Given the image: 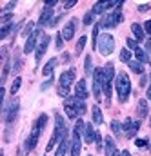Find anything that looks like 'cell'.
<instances>
[{
  "label": "cell",
  "instance_id": "5",
  "mask_svg": "<svg viewBox=\"0 0 151 156\" xmlns=\"http://www.w3.org/2000/svg\"><path fill=\"white\" fill-rule=\"evenodd\" d=\"M104 56H108V55H111L115 49V40L111 35H108V33H104L100 38H98V47H97Z\"/></svg>",
  "mask_w": 151,
  "mask_h": 156
},
{
  "label": "cell",
  "instance_id": "6",
  "mask_svg": "<svg viewBox=\"0 0 151 156\" xmlns=\"http://www.w3.org/2000/svg\"><path fill=\"white\" fill-rule=\"evenodd\" d=\"M40 133H42V129L37 125V122H35V125H33V131H31V136H29V140L26 142V149H24V153H28V151H33L35 147H37V142H38V136H40Z\"/></svg>",
  "mask_w": 151,
  "mask_h": 156
},
{
  "label": "cell",
  "instance_id": "25",
  "mask_svg": "<svg viewBox=\"0 0 151 156\" xmlns=\"http://www.w3.org/2000/svg\"><path fill=\"white\" fill-rule=\"evenodd\" d=\"M20 69H22V58H20V55L18 53H15V60H13V73H20Z\"/></svg>",
  "mask_w": 151,
  "mask_h": 156
},
{
  "label": "cell",
  "instance_id": "46",
  "mask_svg": "<svg viewBox=\"0 0 151 156\" xmlns=\"http://www.w3.org/2000/svg\"><path fill=\"white\" fill-rule=\"evenodd\" d=\"M69 56H71L69 53H64V55H62V62H64V64H66V62H69Z\"/></svg>",
  "mask_w": 151,
  "mask_h": 156
},
{
  "label": "cell",
  "instance_id": "35",
  "mask_svg": "<svg viewBox=\"0 0 151 156\" xmlns=\"http://www.w3.org/2000/svg\"><path fill=\"white\" fill-rule=\"evenodd\" d=\"M91 55H87V58H86V62H84V69H86V75H91L93 71H91Z\"/></svg>",
  "mask_w": 151,
  "mask_h": 156
},
{
  "label": "cell",
  "instance_id": "3",
  "mask_svg": "<svg viewBox=\"0 0 151 156\" xmlns=\"http://www.w3.org/2000/svg\"><path fill=\"white\" fill-rule=\"evenodd\" d=\"M120 7H122V2H118V5H116V11L109 13V15H106V16L100 20V26H102V27H108V29H111V27H116V26L122 22Z\"/></svg>",
  "mask_w": 151,
  "mask_h": 156
},
{
  "label": "cell",
  "instance_id": "12",
  "mask_svg": "<svg viewBox=\"0 0 151 156\" xmlns=\"http://www.w3.org/2000/svg\"><path fill=\"white\" fill-rule=\"evenodd\" d=\"M102 73H104V87L111 85L113 76H115V67H113V64H111V62H108V64H106V67L102 69Z\"/></svg>",
  "mask_w": 151,
  "mask_h": 156
},
{
  "label": "cell",
  "instance_id": "1",
  "mask_svg": "<svg viewBox=\"0 0 151 156\" xmlns=\"http://www.w3.org/2000/svg\"><path fill=\"white\" fill-rule=\"evenodd\" d=\"M116 93H118L120 102H126L129 93H131V82H129V76L126 73H120L116 76Z\"/></svg>",
  "mask_w": 151,
  "mask_h": 156
},
{
  "label": "cell",
  "instance_id": "37",
  "mask_svg": "<svg viewBox=\"0 0 151 156\" xmlns=\"http://www.w3.org/2000/svg\"><path fill=\"white\" fill-rule=\"evenodd\" d=\"M9 33H11V26H4V27H2V31H0V38L4 40Z\"/></svg>",
  "mask_w": 151,
  "mask_h": 156
},
{
  "label": "cell",
  "instance_id": "28",
  "mask_svg": "<svg viewBox=\"0 0 151 156\" xmlns=\"http://www.w3.org/2000/svg\"><path fill=\"white\" fill-rule=\"evenodd\" d=\"M86 42H87V38L86 37H80L78 38V42H76V49H75V53H76V56L82 53V49H84V45H86Z\"/></svg>",
  "mask_w": 151,
  "mask_h": 156
},
{
  "label": "cell",
  "instance_id": "44",
  "mask_svg": "<svg viewBox=\"0 0 151 156\" xmlns=\"http://www.w3.org/2000/svg\"><path fill=\"white\" fill-rule=\"evenodd\" d=\"M75 4H76L75 0H69V2H66V4H64V7H66V9H71V7H73Z\"/></svg>",
  "mask_w": 151,
  "mask_h": 156
},
{
  "label": "cell",
  "instance_id": "19",
  "mask_svg": "<svg viewBox=\"0 0 151 156\" xmlns=\"http://www.w3.org/2000/svg\"><path fill=\"white\" fill-rule=\"evenodd\" d=\"M57 64H58V60H57V58H51V60L44 66V71H42V73L49 78L51 75H53V69H55V66H57Z\"/></svg>",
  "mask_w": 151,
  "mask_h": 156
},
{
  "label": "cell",
  "instance_id": "33",
  "mask_svg": "<svg viewBox=\"0 0 151 156\" xmlns=\"http://www.w3.org/2000/svg\"><path fill=\"white\" fill-rule=\"evenodd\" d=\"M7 73H9V60H4V69H2V83H6Z\"/></svg>",
  "mask_w": 151,
  "mask_h": 156
},
{
  "label": "cell",
  "instance_id": "34",
  "mask_svg": "<svg viewBox=\"0 0 151 156\" xmlns=\"http://www.w3.org/2000/svg\"><path fill=\"white\" fill-rule=\"evenodd\" d=\"M93 20H95V13H93V11L86 13V16H84V24H86V26H91Z\"/></svg>",
  "mask_w": 151,
  "mask_h": 156
},
{
  "label": "cell",
  "instance_id": "14",
  "mask_svg": "<svg viewBox=\"0 0 151 156\" xmlns=\"http://www.w3.org/2000/svg\"><path fill=\"white\" fill-rule=\"evenodd\" d=\"M18 115V98H15L13 102H11V107H9V111L6 113V122L7 123H13L15 122V118Z\"/></svg>",
  "mask_w": 151,
  "mask_h": 156
},
{
  "label": "cell",
  "instance_id": "22",
  "mask_svg": "<svg viewBox=\"0 0 151 156\" xmlns=\"http://www.w3.org/2000/svg\"><path fill=\"white\" fill-rule=\"evenodd\" d=\"M100 27H102V26H100V22L93 27V37H91V40H93V42H91V47H93V49H97V47H98V29H100Z\"/></svg>",
  "mask_w": 151,
  "mask_h": 156
},
{
  "label": "cell",
  "instance_id": "4",
  "mask_svg": "<svg viewBox=\"0 0 151 156\" xmlns=\"http://www.w3.org/2000/svg\"><path fill=\"white\" fill-rule=\"evenodd\" d=\"M102 89H104V73H102V67H97L93 69V93L98 102L102 98Z\"/></svg>",
  "mask_w": 151,
  "mask_h": 156
},
{
  "label": "cell",
  "instance_id": "50",
  "mask_svg": "<svg viewBox=\"0 0 151 156\" xmlns=\"http://www.w3.org/2000/svg\"><path fill=\"white\" fill-rule=\"evenodd\" d=\"M149 125H151V118H149Z\"/></svg>",
  "mask_w": 151,
  "mask_h": 156
},
{
  "label": "cell",
  "instance_id": "29",
  "mask_svg": "<svg viewBox=\"0 0 151 156\" xmlns=\"http://www.w3.org/2000/svg\"><path fill=\"white\" fill-rule=\"evenodd\" d=\"M33 29H35V24H33V22H29V24H26V27H24L22 35H24L26 38H29V37H31V33H33Z\"/></svg>",
  "mask_w": 151,
  "mask_h": 156
},
{
  "label": "cell",
  "instance_id": "40",
  "mask_svg": "<svg viewBox=\"0 0 151 156\" xmlns=\"http://www.w3.org/2000/svg\"><path fill=\"white\" fill-rule=\"evenodd\" d=\"M151 4H142V5H138V13H146V11H149Z\"/></svg>",
  "mask_w": 151,
  "mask_h": 156
},
{
  "label": "cell",
  "instance_id": "21",
  "mask_svg": "<svg viewBox=\"0 0 151 156\" xmlns=\"http://www.w3.org/2000/svg\"><path fill=\"white\" fill-rule=\"evenodd\" d=\"M71 145V142L68 140V138H64L62 142H60V145H58V149H57V153H55V156H64L66 154V151H68V147Z\"/></svg>",
  "mask_w": 151,
  "mask_h": 156
},
{
  "label": "cell",
  "instance_id": "30",
  "mask_svg": "<svg viewBox=\"0 0 151 156\" xmlns=\"http://www.w3.org/2000/svg\"><path fill=\"white\" fill-rule=\"evenodd\" d=\"M111 129H113V133L116 134V136H120L124 131H122V125H120V122H116V120H113L111 122Z\"/></svg>",
  "mask_w": 151,
  "mask_h": 156
},
{
  "label": "cell",
  "instance_id": "9",
  "mask_svg": "<svg viewBox=\"0 0 151 156\" xmlns=\"http://www.w3.org/2000/svg\"><path fill=\"white\" fill-rule=\"evenodd\" d=\"M40 37H42V31H35L29 38L26 40V45H24V53L26 55H29L35 47L38 45V40H40Z\"/></svg>",
  "mask_w": 151,
  "mask_h": 156
},
{
  "label": "cell",
  "instance_id": "13",
  "mask_svg": "<svg viewBox=\"0 0 151 156\" xmlns=\"http://www.w3.org/2000/svg\"><path fill=\"white\" fill-rule=\"evenodd\" d=\"M80 149H82L80 134L76 131H73V138H71V156H80Z\"/></svg>",
  "mask_w": 151,
  "mask_h": 156
},
{
  "label": "cell",
  "instance_id": "31",
  "mask_svg": "<svg viewBox=\"0 0 151 156\" xmlns=\"http://www.w3.org/2000/svg\"><path fill=\"white\" fill-rule=\"evenodd\" d=\"M120 60H122V62H126V64H129V62H131V55H129V51H127V49H122V51H120Z\"/></svg>",
  "mask_w": 151,
  "mask_h": 156
},
{
  "label": "cell",
  "instance_id": "49",
  "mask_svg": "<svg viewBox=\"0 0 151 156\" xmlns=\"http://www.w3.org/2000/svg\"><path fill=\"white\" fill-rule=\"evenodd\" d=\"M148 98H151V85H149V89H148Z\"/></svg>",
  "mask_w": 151,
  "mask_h": 156
},
{
  "label": "cell",
  "instance_id": "45",
  "mask_svg": "<svg viewBox=\"0 0 151 156\" xmlns=\"http://www.w3.org/2000/svg\"><path fill=\"white\" fill-rule=\"evenodd\" d=\"M55 5H57V0H49V2H46V7H49V9L55 7Z\"/></svg>",
  "mask_w": 151,
  "mask_h": 156
},
{
  "label": "cell",
  "instance_id": "16",
  "mask_svg": "<svg viewBox=\"0 0 151 156\" xmlns=\"http://www.w3.org/2000/svg\"><path fill=\"white\" fill-rule=\"evenodd\" d=\"M51 16H53V9H49V7H44L42 15H40V18H38V26H40V27L47 26V24H49V20H51Z\"/></svg>",
  "mask_w": 151,
  "mask_h": 156
},
{
  "label": "cell",
  "instance_id": "11",
  "mask_svg": "<svg viewBox=\"0 0 151 156\" xmlns=\"http://www.w3.org/2000/svg\"><path fill=\"white\" fill-rule=\"evenodd\" d=\"M116 5H118V2H97L91 11H93L95 15H102V13H106L109 7H116Z\"/></svg>",
  "mask_w": 151,
  "mask_h": 156
},
{
  "label": "cell",
  "instance_id": "43",
  "mask_svg": "<svg viewBox=\"0 0 151 156\" xmlns=\"http://www.w3.org/2000/svg\"><path fill=\"white\" fill-rule=\"evenodd\" d=\"M135 144H137V147H144V145L148 144V140H146V138H138Z\"/></svg>",
  "mask_w": 151,
  "mask_h": 156
},
{
  "label": "cell",
  "instance_id": "32",
  "mask_svg": "<svg viewBox=\"0 0 151 156\" xmlns=\"http://www.w3.org/2000/svg\"><path fill=\"white\" fill-rule=\"evenodd\" d=\"M20 83H22V78L17 76V78H15V82H13V85H11V94H15V93L20 89Z\"/></svg>",
  "mask_w": 151,
  "mask_h": 156
},
{
  "label": "cell",
  "instance_id": "23",
  "mask_svg": "<svg viewBox=\"0 0 151 156\" xmlns=\"http://www.w3.org/2000/svg\"><path fill=\"white\" fill-rule=\"evenodd\" d=\"M93 122L97 123V125H100L102 123V111H100V107L98 105H93Z\"/></svg>",
  "mask_w": 151,
  "mask_h": 156
},
{
  "label": "cell",
  "instance_id": "47",
  "mask_svg": "<svg viewBox=\"0 0 151 156\" xmlns=\"http://www.w3.org/2000/svg\"><path fill=\"white\" fill-rule=\"evenodd\" d=\"M144 27H146V33H151V20H148V22L144 24Z\"/></svg>",
  "mask_w": 151,
  "mask_h": 156
},
{
  "label": "cell",
  "instance_id": "41",
  "mask_svg": "<svg viewBox=\"0 0 151 156\" xmlns=\"http://www.w3.org/2000/svg\"><path fill=\"white\" fill-rule=\"evenodd\" d=\"M51 83H53V76H49V78H47V82H44V83H42V91H46Z\"/></svg>",
  "mask_w": 151,
  "mask_h": 156
},
{
  "label": "cell",
  "instance_id": "2",
  "mask_svg": "<svg viewBox=\"0 0 151 156\" xmlns=\"http://www.w3.org/2000/svg\"><path fill=\"white\" fill-rule=\"evenodd\" d=\"M73 80H75V69H68V71H64V73L60 75V80H58V94H60V96L68 98L69 87H71Z\"/></svg>",
  "mask_w": 151,
  "mask_h": 156
},
{
  "label": "cell",
  "instance_id": "7",
  "mask_svg": "<svg viewBox=\"0 0 151 156\" xmlns=\"http://www.w3.org/2000/svg\"><path fill=\"white\" fill-rule=\"evenodd\" d=\"M64 104L71 105V107L76 111V115H78V116L86 113V104H84V100H82V98H78V96H71V98H68Z\"/></svg>",
  "mask_w": 151,
  "mask_h": 156
},
{
  "label": "cell",
  "instance_id": "38",
  "mask_svg": "<svg viewBox=\"0 0 151 156\" xmlns=\"http://www.w3.org/2000/svg\"><path fill=\"white\" fill-rule=\"evenodd\" d=\"M126 42H127V47H129V49H133V51H135V49H138V44H137V40L127 38Z\"/></svg>",
  "mask_w": 151,
  "mask_h": 156
},
{
  "label": "cell",
  "instance_id": "24",
  "mask_svg": "<svg viewBox=\"0 0 151 156\" xmlns=\"http://www.w3.org/2000/svg\"><path fill=\"white\" fill-rule=\"evenodd\" d=\"M129 69H131L133 73H137V75H142V73H144L142 64H140L138 60H131V62H129Z\"/></svg>",
  "mask_w": 151,
  "mask_h": 156
},
{
  "label": "cell",
  "instance_id": "10",
  "mask_svg": "<svg viewBox=\"0 0 151 156\" xmlns=\"http://www.w3.org/2000/svg\"><path fill=\"white\" fill-rule=\"evenodd\" d=\"M76 26H78V20H76V18H71V20L66 24V27H64V31H62V37H64V40H71V38H73Z\"/></svg>",
  "mask_w": 151,
  "mask_h": 156
},
{
  "label": "cell",
  "instance_id": "48",
  "mask_svg": "<svg viewBox=\"0 0 151 156\" xmlns=\"http://www.w3.org/2000/svg\"><path fill=\"white\" fill-rule=\"evenodd\" d=\"M120 156H131V154H129V151H122V153H120Z\"/></svg>",
  "mask_w": 151,
  "mask_h": 156
},
{
  "label": "cell",
  "instance_id": "26",
  "mask_svg": "<svg viewBox=\"0 0 151 156\" xmlns=\"http://www.w3.org/2000/svg\"><path fill=\"white\" fill-rule=\"evenodd\" d=\"M135 56H137V60L142 64V62H149V56L146 55V51H142L140 47L138 49H135Z\"/></svg>",
  "mask_w": 151,
  "mask_h": 156
},
{
  "label": "cell",
  "instance_id": "27",
  "mask_svg": "<svg viewBox=\"0 0 151 156\" xmlns=\"http://www.w3.org/2000/svg\"><path fill=\"white\" fill-rule=\"evenodd\" d=\"M138 115L146 116L148 115V102L146 100H138Z\"/></svg>",
  "mask_w": 151,
  "mask_h": 156
},
{
  "label": "cell",
  "instance_id": "20",
  "mask_svg": "<svg viewBox=\"0 0 151 156\" xmlns=\"http://www.w3.org/2000/svg\"><path fill=\"white\" fill-rule=\"evenodd\" d=\"M131 31H133V35H135V38L138 40H144V29H142V26L140 24H131Z\"/></svg>",
  "mask_w": 151,
  "mask_h": 156
},
{
  "label": "cell",
  "instance_id": "42",
  "mask_svg": "<svg viewBox=\"0 0 151 156\" xmlns=\"http://www.w3.org/2000/svg\"><path fill=\"white\" fill-rule=\"evenodd\" d=\"M95 142H97V149H102V136L97 133V138H95Z\"/></svg>",
  "mask_w": 151,
  "mask_h": 156
},
{
  "label": "cell",
  "instance_id": "39",
  "mask_svg": "<svg viewBox=\"0 0 151 156\" xmlns=\"http://www.w3.org/2000/svg\"><path fill=\"white\" fill-rule=\"evenodd\" d=\"M62 40H64L62 33H58V35H57V49H62V47H64V42H62Z\"/></svg>",
  "mask_w": 151,
  "mask_h": 156
},
{
  "label": "cell",
  "instance_id": "8",
  "mask_svg": "<svg viewBox=\"0 0 151 156\" xmlns=\"http://www.w3.org/2000/svg\"><path fill=\"white\" fill-rule=\"evenodd\" d=\"M47 44H49V37L42 33V37H40V40H38V45H37V53H35V60H37V64L42 60L44 53L47 51Z\"/></svg>",
  "mask_w": 151,
  "mask_h": 156
},
{
  "label": "cell",
  "instance_id": "15",
  "mask_svg": "<svg viewBox=\"0 0 151 156\" xmlns=\"http://www.w3.org/2000/svg\"><path fill=\"white\" fill-rule=\"evenodd\" d=\"M75 93H76L75 96L82 98V100H86V98L89 96V93H87V87H86V80H78V82H76Z\"/></svg>",
  "mask_w": 151,
  "mask_h": 156
},
{
  "label": "cell",
  "instance_id": "18",
  "mask_svg": "<svg viewBox=\"0 0 151 156\" xmlns=\"http://www.w3.org/2000/svg\"><path fill=\"white\" fill-rule=\"evenodd\" d=\"M115 153H116L115 140L111 136H106V156H115Z\"/></svg>",
  "mask_w": 151,
  "mask_h": 156
},
{
  "label": "cell",
  "instance_id": "51",
  "mask_svg": "<svg viewBox=\"0 0 151 156\" xmlns=\"http://www.w3.org/2000/svg\"><path fill=\"white\" fill-rule=\"evenodd\" d=\"M89 156H91V154H89Z\"/></svg>",
  "mask_w": 151,
  "mask_h": 156
},
{
  "label": "cell",
  "instance_id": "36",
  "mask_svg": "<svg viewBox=\"0 0 151 156\" xmlns=\"http://www.w3.org/2000/svg\"><path fill=\"white\" fill-rule=\"evenodd\" d=\"M64 109H66V115H68L69 118H76V116H78V115H76V111L73 109V107H71V105L64 104Z\"/></svg>",
  "mask_w": 151,
  "mask_h": 156
},
{
  "label": "cell",
  "instance_id": "17",
  "mask_svg": "<svg viewBox=\"0 0 151 156\" xmlns=\"http://www.w3.org/2000/svg\"><path fill=\"white\" fill-rule=\"evenodd\" d=\"M95 138H97V131L93 129L91 123H86V129H84V140H86V144H91Z\"/></svg>",
  "mask_w": 151,
  "mask_h": 156
}]
</instances>
